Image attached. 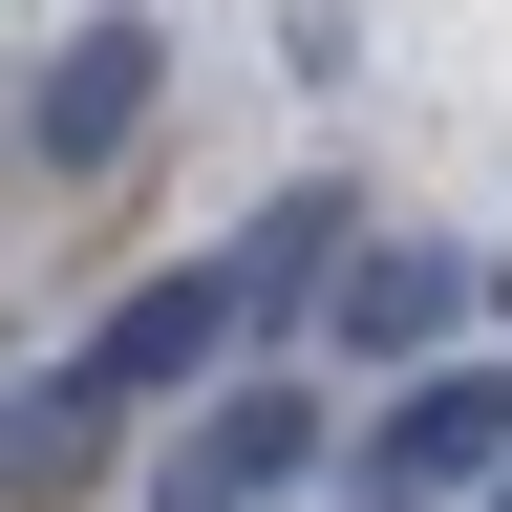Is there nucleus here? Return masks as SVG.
<instances>
[{
	"label": "nucleus",
	"instance_id": "f257e3e1",
	"mask_svg": "<svg viewBox=\"0 0 512 512\" xmlns=\"http://www.w3.org/2000/svg\"><path fill=\"white\" fill-rule=\"evenodd\" d=\"M235 342H256V320H235V256H171L150 299H107L86 342H64V384H86V406L128 427V406H171V384H214Z\"/></svg>",
	"mask_w": 512,
	"mask_h": 512
},
{
	"label": "nucleus",
	"instance_id": "f03ea898",
	"mask_svg": "<svg viewBox=\"0 0 512 512\" xmlns=\"http://www.w3.org/2000/svg\"><path fill=\"white\" fill-rule=\"evenodd\" d=\"M320 470V384H214L171 448H150V512H278Z\"/></svg>",
	"mask_w": 512,
	"mask_h": 512
},
{
	"label": "nucleus",
	"instance_id": "7ed1b4c3",
	"mask_svg": "<svg viewBox=\"0 0 512 512\" xmlns=\"http://www.w3.org/2000/svg\"><path fill=\"white\" fill-rule=\"evenodd\" d=\"M150 86H171V43H150V22H64V64L22 86V150H43V171H107L128 128H150Z\"/></svg>",
	"mask_w": 512,
	"mask_h": 512
},
{
	"label": "nucleus",
	"instance_id": "20e7f679",
	"mask_svg": "<svg viewBox=\"0 0 512 512\" xmlns=\"http://www.w3.org/2000/svg\"><path fill=\"white\" fill-rule=\"evenodd\" d=\"M512 470V363H427L406 406H384V512H427V491H491Z\"/></svg>",
	"mask_w": 512,
	"mask_h": 512
},
{
	"label": "nucleus",
	"instance_id": "39448f33",
	"mask_svg": "<svg viewBox=\"0 0 512 512\" xmlns=\"http://www.w3.org/2000/svg\"><path fill=\"white\" fill-rule=\"evenodd\" d=\"M448 320H470V256H342V363H448Z\"/></svg>",
	"mask_w": 512,
	"mask_h": 512
},
{
	"label": "nucleus",
	"instance_id": "423d86ee",
	"mask_svg": "<svg viewBox=\"0 0 512 512\" xmlns=\"http://www.w3.org/2000/svg\"><path fill=\"white\" fill-rule=\"evenodd\" d=\"M86 448H107V406H86V384H22V406H0V512L86 491Z\"/></svg>",
	"mask_w": 512,
	"mask_h": 512
},
{
	"label": "nucleus",
	"instance_id": "0eeeda50",
	"mask_svg": "<svg viewBox=\"0 0 512 512\" xmlns=\"http://www.w3.org/2000/svg\"><path fill=\"white\" fill-rule=\"evenodd\" d=\"M320 256H342V192H278V214L235 235V320H278V299L320 278Z\"/></svg>",
	"mask_w": 512,
	"mask_h": 512
},
{
	"label": "nucleus",
	"instance_id": "6e6552de",
	"mask_svg": "<svg viewBox=\"0 0 512 512\" xmlns=\"http://www.w3.org/2000/svg\"><path fill=\"white\" fill-rule=\"evenodd\" d=\"M491 512H512V470H491Z\"/></svg>",
	"mask_w": 512,
	"mask_h": 512
}]
</instances>
